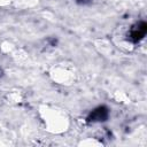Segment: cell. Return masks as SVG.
Segmentation results:
<instances>
[{"label":"cell","mask_w":147,"mask_h":147,"mask_svg":"<svg viewBox=\"0 0 147 147\" xmlns=\"http://www.w3.org/2000/svg\"><path fill=\"white\" fill-rule=\"evenodd\" d=\"M108 116H109L108 108L105 106H100L91 111V114L87 117V121L88 122H103L108 118Z\"/></svg>","instance_id":"2"},{"label":"cell","mask_w":147,"mask_h":147,"mask_svg":"<svg viewBox=\"0 0 147 147\" xmlns=\"http://www.w3.org/2000/svg\"><path fill=\"white\" fill-rule=\"evenodd\" d=\"M146 32H147V24H146V22L139 21L138 23H136V24H133L131 26L130 32L127 34V39L130 41H132V42H138V41H140L145 37Z\"/></svg>","instance_id":"1"}]
</instances>
